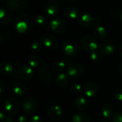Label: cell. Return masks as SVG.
I'll list each match as a JSON object with an SVG mask.
<instances>
[{
  "label": "cell",
  "mask_w": 122,
  "mask_h": 122,
  "mask_svg": "<svg viewBox=\"0 0 122 122\" xmlns=\"http://www.w3.org/2000/svg\"><path fill=\"white\" fill-rule=\"evenodd\" d=\"M65 1L67 2H69V3H72V2H74L76 0H65Z\"/></svg>",
  "instance_id": "42"
},
{
  "label": "cell",
  "mask_w": 122,
  "mask_h": 122,
  "mask_svg": "<svg viewBox=\"0 0 122 122\" xmlns=\"http://www.w3.org/2000/svg\"><path fill=\"white\" fill-rule=\"evenodd\" d=\"M28 63L29 65L32 68L40 67V65L41 64V59L36 54H32L28 58Z\"/></svg>",
  "instance_id": "24"
},
{
  "label": "cell",
  "mask_w": 122,
  "mask_h": 122,
  "mask_svg": "<svg viewBox=\"0 0 122 122\" xmlns=\"http://www.w3.org/2000/svg\"><path fill=\"white\" fill-rule=\"evenodd\" d=\"M69 79L68 75L64 72L59 73L56 76V79H55L56 84L60 88H64L69 83Z\"/></svg>",
  "instance_id": "22"
},
{
  "label": "cell",
  "mask_w": 122,
  "mask_h": 122,
  "mask_svg": "<svg viewBox=\"0 0 122 122\" xmlns=\"http://www.w3.org/2000/svg\"><path fill=\"white\" fill-rule=\"evenodd\" d=\"M119 71H120V73L122 74V63L121 64L120 66H119Z\"/></svg>",
  "instance_id": "41"
},
{
  "label": "cell",
  "mask_w": 122,
  "mask_h": 122,
  "mask_svg": "<svg viewBox=\"0 0 122 122\" xmlns=\"http://www.w3.org/2000/svg\"><path fill=\"white\" fill-rule=\"evenodd\" d=\"M18 75L19 78L25 81H30L34 76L33 68L27 64H22L18 69Z\"/></svg>",
  "instance_id": "8"
},
{
  "label": "cell",
  "mask_w": 122,
  "mask_h": 122,
  "mask_svg": "<svg viewBox=\"0 0 122 122\" xmlns=\"http://www.w3.org/2000/svg\"><path fill=\"white\" fill-rule=\"evenodd\" d=\"M4 109L8 116H16L20 110V105L19 102L12 97H9L6 99L4 104Z\"/></svg>",
  "instance_id": "2"
},
{
  "label": "cell",
  "mask_w": 122,
  "mask_h": 122,
  "mask_svg": "<svg viewBox=\"0 0 122 122\" xmlns=\"http://www.w3.org/2000/svg\"><path fill=\"white\" fill-rule=\"evenodd\" d=\"M99 49L100 53H102V54L110 55L114 52L115 46L114 43L110 41H104L99 44Z\"/></svg>",
  "instance_id": "16"
},
{
  "label": "cell",
  "mask_w": 122,
  "mask_h": 122,
  "mask_svg": "<svg viewBox=\"0 0 122 122\" xmlns=\"http://www.w3.org/2000/svg\"><path fill=\"white\" fill-rule=\"evenodd\" d=\"M41 41L49 49L54 50L57 49L59 43L56 37L51 34H45L41 37Z\"/></svg>",
  "instance_id": "11"
},
{
  "label": "cell",
  "mask_w": 122,
  "mask_h": 122,
  "mask_svg": "<svg viewBox=\"0 0 122 122\" xmlns=\"http://www.w3.org/2000/svg\"><path fill=\"white\" fill-rule=\"evenodd\" d=\"M63 52L69 56L76 55L79 51V45L76 41L73 39H67L62 44Z\"/></svg>",
  "instance_id": "7"
},
{
  "label": "cell",
  "mask_w": 122,
  "mask_h": 122,
  "mask_svg": "<svg viewBox=\"0 0 122 122\" xmlns=\"http://www.w3.org/2000/svg\"><path fill=\"white\" fill-rule=\"evenodd\" d=\"M70 66L69 63L66 60H58L54 62L52 65V69L56 72L61 73L66 69H68V67Z\"/></svg>",
  "instance_id": "21"
},
{
  "label": "cell",
  "mask_w": 122,
  "mask_h": 122,
  "mask_svg": "<svg viewBox=\"0 0 122 122\" xmlns=\"http://www.w3.org/2000/svg\"><path fill=\"white\" fill-rule=\"evenodd\" d=\"M18 122H29V120L25 116H20L18 119Z\"/></svg>",
  "instance_id": "35"
},
{
  "label": "cell",
  "mask_w": 122,
  "mask_h": 122,
  "mask_svg": "<svg viewBox=\"0 0 122 122\" xmlns=\"http://www.w3.org/2000/svg\"><path fill=\"white\" fill-rule=\"evenodd\" d=\"M87 100L86 99V98L83 97H79L76 98V101H75V105L76 107L77 108L78 110L79 111H84L86 109L87 107Z\"/></svg>",
  "instance_id": "26"
},
{
  "label": "cell",
  "mask_w": 122,
  "mask_h": 122,
  "mask_svg": "<svg viewBox=\"0 0 122 122\" xmlns=\"http://www.w3.org/2000/svg\"><path fill=\"white\" fill-rule=\"evenodd\" d=\"M78 20L80 25L84 28H89L94 22L92 16L87 12L80 13L78 16Z\"/></svg>",
  "instance_id": "14"
},
{
  "label": "cell",
  "mask_w": 122,
  "mask_h": 122,
  "mask_svg": "<svg viewBox=\"0 0 122 122\" xmlns=\"http://www.w3.org/2000/svg\"><path fill=\"white\" fill-rule=\"evenodd\" d=\"M64 115L63 109L59 105H53L49 108V116L54 121H59L62 119Z\"/></svg>",
  "instance_id": "15"
},
{
  "label": "cell",
  "mask_w": 122,
  "mask_h": 122,
  "mask_svg": "<svg viewBox=\"0 0 122 122\" xmlns=\"http://www.w3.org/2000/svg\"><path fill=\"white\" fill-rule=\"evenodd\" d=\"M29 122H43L42 119L38 115H33L29 119Z\"/></svg>",
  "instance_id": "34"
},
{
  "label": "cell",
  "mask_w": 122,
  "mask_h": 122,
  "mask_svg": "<svg viewBox=\"0 0 122 122\" xmlns=\"http://www.w3.org/2000/svg\"><path fill=\"white\" fill-rule=\"evenodd\" d=\"M119 19L122 21V9L120 11V12L119 14Z\"/></svg>",
  "instance_id": "39"
},
{
  "label": "cell",
  "mask_w": 122,
  "mask_h": 122,
  "mask_svg": "<svg viewBox=\"0 0 122 122\" xmlns=\"http://www.w3.org/2000/svg\"><path fill=\"white\" fill-rule=\"evenodd\" d=\"M64 14L65 17L69 20H74L79 15V11L74 6H68L64 9Z\"/></svg>",
  "instance_id": "20"
},
{
  "label": "cell",
  "mask_w": 122,
  "mask_h": 122,
  "mask_svg": "<svg viewBox=\"0 0 122 122\" xmlns=\"http://www.w3.org/2000/svg\"><path fill=\"white\" fill-rule=\"evenodd\" d=\"M107 122V121H106V122Z\"/></svg>",
  "instance_id": "43"
},
{
  "label": "cell",
  "mask_w": 122,
  "mask_h": 122,
  "mask_svg": "<svg viewBox=\"0 0 122 122\" xmlns=\"http://www.w3.org/2000/svg\"><path fill=\"white\" fill-rule=\"evenodd\" d=\"M113 97L117 101H122V89L117 88L113 92Z\"/></svg>",
  "instance_id": "32"
},
{
  "label": "cell",
  "mask_w": 122,
  "mask_h": 122,
  "mask_svg": "<svg viewBox=\"0 0 122 122\" xmlns=\"http://www.w3.org/2000/svg\"><path fill=\"white\" fill-rule=\"evenodd\" d=\"M12 89H13L14 93L16 95L19 96V97L24 96L26 93V85L23 82H21L20 81H15L13 84Z\"/></svg>",
  "instance_id": "19"
},
{
  "label": "cell",
  "mask_w": 122,
  "mask_h": 122,
  "mask_svg": "<svg viewBox=\"0 0 122 122\" xmlns=\"http://www.w3.org/2000/svg\"><path fill=\"white\" fill-rule=\"evenodd\" d=\"M0 72L6 76H10L14 73L12 64L7 60H3L0 64Z\"/></svg>",
  "instance_id": "17"
},
{
  "label": "cell",
  "mask_w": 122,
  "mask_h": 122,
  "mask_svg": "<svg viewBox=\"0 0 122 122\" xmlns=\"http://www.w3.org/2000/svg\"><path fill=\"white\" fill-rule=\"evenodd\" d=\"M119 54H120V55L122 56V44L121 45L120 48H119Z\"/></svg>",
  "instance_id": "40"
},
{
  "label": "cell",
  "mask_w": 122,
  "mask_h": 122,
  "mask_svg": "<svg viewBox=\"0 0 122 122\" xmlns=\"http://www.w3.org/2000/svg\"><path fill=\"white\" fill-rule=\"evenodd\" d=\"M93 34L97 39L103 40L106 38L107 31L104 26L100 24H96L93 28Z\"/></svg>",
  "instance_id": "18"
},
{
  "label": "cell",
  "mask_w": 122,
  "mask_h": 122,
  "mask_svg": "<svg viewBox=\"0 0 122 122\" xmlns=\"http://www.w3.org/2000/svg\"><path fill=\"white\" fill-rule=\"evenodd\" d=\"M7 6L9 10L14 12L24 10L28 5V0H7Z\"/></svg>",
  "instance_id": "10"
},
{
  "label": "cell",
  "mask_w": 122,
  "mask_h": 122,
  "mask_svg": "<svg viewBox=\"0 0 122 122\" xmlns=\"http://www.w3.org/2000/svg\"><path fill=\"white\" fill-rule=\"evenodd\" d=\"M52 69L48 64H43L39 67L38 78L41 83L44 84H49L52 81Z\"/></svg>",
  "instance_id": "3"
},
{
  "label": "cell",
  "mask_w": 122,
  "mask_h": 122,
  "mask_svg": "<svg viewBox=\"0 0 122 122\" xmlns=\"http://www.w3.org/2000/svg\"><path fill=\"white\" fill-rule=\"evenodd\" d=\"M113 122H122V112H118L112 116Z\"/></svg>",
  "instance_id": "33"
},
{
  "label": "cell",
  "mask_w": 122,
  "mask_h": 122,
  "mask_svg": "<svg viewBox=\"0 0 122 122\" xmlns=\"http://www.w3.org/2000/svg\"><path fill=\"white\" fill-rule=\"evenodd\" d=\"M90 118L89 115L84 112H78L72 117L71 122H89Z\"/></svg>",
  "instance_id": "25"
},
{
  "label": "cell",
  "mask_w": 122,
  "mask_h": 122,
  "mask_svg": "<svg viewBox=\"0 0 122 122\" xmlns=\"http://www.w3.org/2000/svg\"><path fill=\"white\" fill-rule=\"evenodd\" d=\"M5 122H14V119L12 118V117L9 116V117H6Z\"/></svg>",
  "instance_id": "38"
},
{
  "label": "cell",
  "mask_w": 122,
  "mask_h": 122,
  "mask_svg": "<svg viewBox=\"0 0 122 122\" xmlns=\"http://www.w3.org/2000/svg\"><path fill=\"white\" fill-rule=\"evenodd\" d=\"M14 27L19 34H24L27 32L31 27L32 21L30 16L26 14H19L14 19Z\"/></svg>",
  "instance_id": "1"
},
{
  "label": "cell",
  "mask_w": 122,
  "mask_h": 122,
  "mask_svg": "<svg viewBox=\"0 0 122 122\" xmlns=\"http://www.w3.org/2000/svg\"><path fill=\"white\" fill-rule=\"evenodd\" d=\"M6 115L4 114V112H1L0 113V122H5L6 121Z\"/></svg>",
  "instance_id": "37"
},
{
  "label": "cell",
  "mask_w": 122,
  "mask_h": 122,
  "mask_svg": "<svg viewBox=\"0 0 122 122\" xmlns=\"http://www.w3.org/2000/svg\"><path fill=\"white\" fill-rule=\"evenodd\" d=\"M51 29L57 34H63L66 30V25L65 22L59 18H54L50 22Z\"/></svg>",
  "instance_id": "12"
},
{
  "label": "cell",
  "mask_w": 122,
  "mask_h": 122,
  "mask_svg": "<svg viewBox=\"0 0 122 122\" xmlns=\"http://www.w3.org/2000/svg\"><path fill=\"white\" fill-rule=\"evenodd\" d=\"M59 4L57 3L56 1L54 0H50L47 1L44 7L46 14L50 17H54L57 14L59 11Z\"/></svg>",
  "instance_id": "13"
},
{
  "label": "cell",
  "mask_w": 122,
  "mask_h": 122,
  "mask_svg": "<svg viewBox=\"0 0 122 122\" xmlns=\"http://www.w3.org/2000/svg\"><path fill=\"white\" fill-rule=\"evenodd\" d=\"M81 46L84 51L92 52L97 51L99 45L95 37L91 35H86L81 40Z\"/></svg>",
  "instance_id": "4"
},
{
  "label": "cell",
  "mask_w": 122,
  "mask_h": 122,
  "mask_svg": "<svg viewBox=\"0 0 122 122\" xmlns=\"http://www.w3.org/2000/svg\"><path fill=\"white\" fill-rule=\"evenodd\" d=\"M0 19H1V24L3 26H6L10 24L11 22V13L9 11L5 9H0Z\"/></svg>",
  "instance_id": "23"
},
{
  "label": "cell",
  "mask_w": 122,
  "mask_h": 122,
  "mask_svg": "<svg viewBox=\"0 0 122 122\" xmlns=\"http://www.w3.org/2000/svg\"><path fill=\"white\" fill-rule=\"evenodd\" d=\"M81 89H83L81 85L79 83H74L70 86V92L73 94H79Z\"/></svg>",
  "instance_id": "30"
},
{
  "label": "cell",
  "mask_w": 122,
  "mask_h": 122,
  "mask_svg": "<svg viewBox=\"0 0 122 122\" xmlns=\"http://www.w3.org/2000/svg\"><path fill=\"white\" fill-rule=\"evenodd\" d=\"M4 87H5V86H4V82H3L2 81H0V94H1V95H2L3 93H4Z\"/></svg>",
  "instance_id": "36"
},
{
  "label": "cell",
  "mask_w": 122,
  "mask_h": 122,
  "mask_svg": "<svg viewBox=\"0 0 122 122\" xmlns=\"http://www.w3.org/2000/svg\"><path fill=\"white\" fill-rule=\"evenodd\" d=\"M90 58H91V59H92L94 62L98 63V62H99V61H101L102 55H101V54H100L99 51H94L91 52Z\"/></svg>",
  "instance_id": "31"
},
{
  "label": "cell",
  "mask_w": 122,
  "mask_h": 122,
  "mask_svg": "<svg viewBox=\"0 0 122 122\" xmlns=\"http://www.w3.org/2000/svg\"><path fill=\"white\" fill-rule=\"evenodd\" d=\"M21 107L24 113L28 115H31L37 109V102L34 98L29 97L23 100Z\"/></svg>",
  "instance_id": "6"
},
{
  "label": "cell",
  "mask_w": 122,
  "mask_h": 122,
  "mask_svg": "<svg viewBox=\"0 0 122 122\" xmlns=\"http://www.w3.org/2000/svg\"><path fill=\"white\" fill-rule=\"evenodd\" d=\"M41 49H42V46H41V43L37 42V41L32 42L30 45V50L34 54L39 53V51H41Z\"/></svg>",
  "instance_id": "29"
},
{
  "label": "cell",
  "mask_w": 122,
  "mask_h": 122,
  "mask_svg": "<svg viewBox=\"0 0 122 122\" xmlns=\"http://www.w3.org/2000/svg\"><path fill=\"white\" fill-rule=\"evenodd\" d=\"M34 23L37 26L40 28H44L47 26L48 21L45 16L42 15H37L34 17Z\"/></svg>",
  "instance_id": "27"
},
{
  "label": "cell",
  "mask_w": 122,
  "mask_h": 122,
  "mask_svg": "<svg viewBox=\"0 0 122 122\" xmlns=\"http://www.w3.org/2000/svg\"><path fill=\"white\" fill-rule=\"evenodd\" d=\"M67 74L72 79L77 80L84 77L85 70L81 64H71L67 69Z\"/></svg>",
  "instance_id": "5"
},
{
  "label": "cell",
  "mask_w": 122,
  "mask_h": 122,
  "mask_svg": "<svg viewBox=\"0 0 122 122\" xmlns=\"http://www.w3.org/2000/svg\"><path fill=\"white\" fill-rule=\"evenodd\" d=\"M101 113L104 118H109L113 114V108L109 104H105L102 107Z\"/></svg>",
  "instance_id": "28"
},
{
  "label": "cell",
  "mask_w": 122,
  "mask_h": 122,
  "mask_svg": "<svg viewBox=\"0 0 122 122\" xmlns=\"http://www.w3.org/2000/svg\"><path fill=\"white\" fill-rule=\"evenodd\" d=\"M98 91L99 84L95 81H90L87 82L82 89L84 94L88 98H92L96 96L98 93Z\"/></svg>",
  "instance_id": "9"
}]
</instances>
